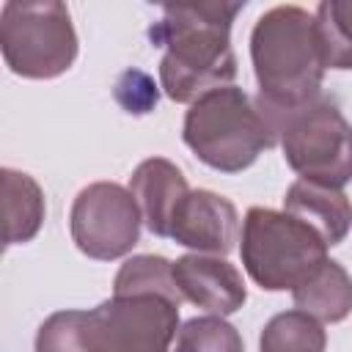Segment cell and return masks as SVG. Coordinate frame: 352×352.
<instances>
[{
  "label": "cell",
  "mask_w": 352,
  "mask_h": 352,
  "mask_svg": "<svg viewBox=\"0 0 352 352\" xmlns=\"http://www.w3.org/2000/svg\"><path fill=\"white\" fill-rule=\"evenodd\" d=\"M245 3H192L162 6V19L148 30L154 47H165L160 60V82L168 99L192 104L214 88H226L236 77V55L231 47V25Z\"/></svg>",
  "instance_id": "6da1fadb"
},
{
  "label": "cell",
  "mask_w": 352,
  "mask_h": 352,
  "mask_svg": "<svg viewBox=\"0 0 352 352\" xmlns=\"http://www.w3.org/2000/svg\"><path fill=\"white\" fill-rule=\"evenodd\" d=\"M250 60L258 82L256 102L264 110L289 113L322 96L324 58L311 11L300 6L264 11L250 33Z\"/></svg>",
  "instance_id": "7a4b0ae2"
},
{
  "label": "cell",
  "mask_w": 352,
  "mask_h": 352,
  "mask_svg": "<svg viewBox=\"0 0 352 352\" xmlns=\"http://www.w3.org/2000/svg\"><path fill=\"white\" fill-rule=\"evenodd\" d=\"M182 138L204 165L220 173L250 168L261 151L278 143V135L256 99L236 85L214 88L195 99L184 113Z\"/></svg>",
  "instance_id": "3957f363"
},
{
  "label": "cell",
  "mask_w": 352,
  "mask_h": 352,
  "mask_svg": "<svg viewBox=\"0 0 352 352\" xmlns=\"http://www.w3.org/2000/svg\"><path fill=\"white\" fill-rule=\"evenodd\" d=\"M261 113L272 124L283 157L300 179L338 190L352 179V124L333 99L316 96L289 113H270L264 107Z\"/></svg>",
  "instance_id": "277c9868"
},
{
  "label": "cell",
  "mask_w": 352,
  "mask_h": 352,
  "mask_svg": "<svg viewBox=\"0 0 352 352\" xmlns=\"http://www.w3.org/2000/svg\"><path fill=\"white\" fill-rule=\"evenodd\" d=\"M239 239L245 272L267 292L294 289L327 258V245L319 234L297 217L270 206L248 209Z\"/></svg>",
  "instance_id": "5b68a950"
},
{
  "label": "cell",
  "mask_w": 352,
  "mask_h": 352,
  "mask_svg": "<svg viewBox=\"0 0 352 352\" xmlns=\"http://www.w3.org/2000/svg\"><path fill=\"white\" fill-rule=\"evenodd\" d=\"M0 50L6 66L28 80H52L69 72L77 58L69 8L58 0H8L0 8Z\"/></svg>",
  "instance_id": "8992f818"
},
{
  "label": "cell",
  "mask_w": 352,
  "mask_h": 352,
  "mask_svg": "<svg viewBox=\"0 0 352 352\" xmlns=\"http://www.w3.org/2000/svg\"><path fill=\"white\" fill-rule=\"evenodd\" d=\"M179 305L165 294H113L85 311L91 352H168L179 336Z\"/></svg>",
  "instance_id": "52a82bcc"
},
{
  "label": "cell",
  "mask_w": 352,
  "mask_h": 352,
  "mask_svg": "<svg viewBox=\"0 0 352 352\" xmlns=\"http://www.w3.org/2000/svg\"><path fill=\"white\" fill-rule=\"evenodd\" d=\"M140 209L116 182H94L82 187L72 204L69 228L77 250L96 261L126 256L140 239Z\"/></svg>",
  "instance_id": "ba28073f"
},
{
  "label": "cell",
  "mask_w": 352,
  "mask_h": 352,
  "mask_svg": "<svg viewBox=\"0 0 352 352\" xmlns=\"http://www.w3.org/2000/svg\"><path fill=\"white\" fill-rule=\"evenodd\" d=\"M170 239L206 256H226L239 239L236 206L212 190H190L176 209Z\"/></svg>",
  "instance_id": "9c48e42d"
},
{
  "label": "cell",
  "mask_w": 352,
  "mask_h": 352,
  "mask_svg": "<svg viewBox=\"0 0 352 352\" xmlns=\"http://www.w3.org/2000/svg\"><path fill=\"white\" fill-rule=\"evenodd\" d=\"M173 278L182 297L212 316H231L248 300L242 272L223 256L187 253L173 261Z\"/></svg>",
  "instance_id": "30bf717a"
},
{
  "label": "cell",
  "mask_w": 352,
  "mask_h": 352,
  "mask_svg": "<svg viewBox=\"0 0 352 352\" xmlns=\"http://www.w3.org/2000/svg\"><path fill=\"white\" fill-rule=\"evenodd\" d=\"M129 192L140 209L146 228L154 236H170L176 209L187 198L190 187L184 173L165 157L143 160L129 176Z\"/></svg>",
  "instance_id": "8fae6325"
},
{
  "label": "cell",
  "mask_w": 352,
  "mask_h": 352,
  "mask_svg": "<svg viewBox=\"0 0 352 352\" xmlns=\"http://www.w3.org/2000/svg\"><path fill=\"white\" fill-rule=\"evenodd\" d=\"M283 212L305 223L319 239L333 248L352 231V201L344 190L319 182L297 179L283 195Z\"/></svg>",
  "instance_id": "7c38bea8"
},
{
  "label": "cell",
  "mask_w": 352,
  "mask_h": 352,
  "mask_svg": "<svg viewBox=\"0 0 352 352\" xmlns=\"http://www.w3.org/2000/svg\"><path fill=\"white\" fill-rule=\"evenodd\" d=\"M294 305L319 322H344L352 314V275L333 258H324L302 283L292 289Z\"/></svg>",
  "instance_id": "4fadbf2b"
},
{
  "label": "cell",
  "mask_w": 352,
  "mask_h": 352,
  "mask_svg": "<svg viewBox=\"0 0 352 352\" xmlns=\"http://www.w3.org/2000/svg\"><path fill=\"white\" fill-rule=\"evenodd\" d=\"M3 214H6V245L30 242L47 214L44 192L38 182L22 170L3 168Z\"/></svg>",
  "instance_id": "5bb4252c"
},
{
  "label": "cell",
  "mask_w": 352,
  "mask_h": 352,
  "mask_svg": "<svg viewBox=\"0 0 352 352\" xmlns=\"http://www.w3.org/2000/svg\"><path fill=\"white\" fill-rule=\"evenodd\" d=\"M324 346L327 333L322 322L300 308L275 314L258 336V352H324Z\"/></svg>",
  "instance_id": "9a60e30c"
},
{
  "label": "cell",
  "mask_w": 352,
  "mask_h": 352,
  "mask_svg": "<svg viewBox=\"0 0 352 352\" xmlns=\"http://www.w3.org/2000/svg\"><path fill=\"white\" fill-rule=\"evenodd\" d=\"M113 294H165L176 302H184L173 278V261L151 253L132 256L121 264L113 280Z\"/></svg>",
  "instance_id": "2e32d148"
},
{
  "label": "cell",
  "mask_w": 352,
  "mask_h": 352,
  "mask_svg": "<svg viewBox=\"0 0 352 352\" xmlns=\"http://www.w3.org/2000/svg\"><path fill=\"white\" fill-rule=\"evenodd\" d=\"M314 16L324 69H352V0H324Z\"/></svg>",
  "instance_id": "e0dca14e"
},
{
  "label": "cell",
  "mask_w": 352,
  "mask_h": 352,
  "mask_svg": "<svg viewBox=\"0 0 352 352\" xmlns=\"http://www.w3.org/2000/svg\"><path fill=\"white\" fill-rule=\"evenodd\" d=\"M173 352H245L239 330L223 316H192L179 327Z\"/></svg>",
  "instance_id": "ac0fdd59"
},
{
  "label": "cell",
  "mask_w": 352,
  "mask_h": 352,
  "mask_svg": "<svg viewBox=\"0 0 352 352\" xmlns=\"http://www.w3.org/2000/svg\"><path fill=\"white\" fill-rule=\"evenodd\" d=\"M36 352H91L85 341V311H55L36 333Z\"/></svg>",
  "instance_id": "d6986e66"
},
{
  "label": "cell",
  "mask_w": 352,
  "mask_h": 352,
  "mask_svg": "<svg viewBox=\"0 0 352 352\" xmlns=\"http://www.w3.org/2000/svg\"><path fill=\"white\" fill-rule=\"evenodd\" d=\"M116 99L126 113L143 116V113H151L157 107V85L151 82L148 74L129 69L116 82Z\"/></svg>",
  "instance_id": "ffe728a7"
}]
</instances>
